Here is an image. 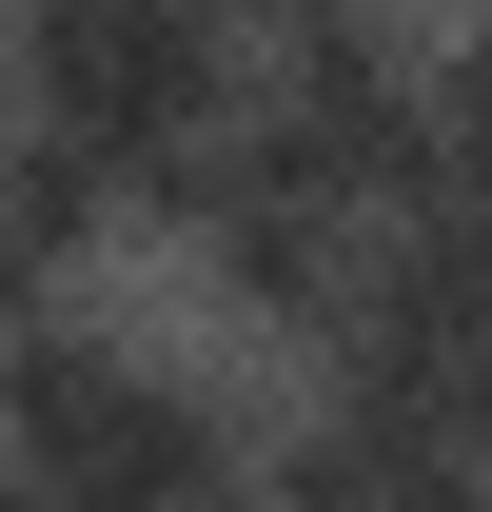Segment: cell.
Wrapping results in <instances>:
<instances>
[{"mask_svg":"<svg viewBox=\"0 0 492 512\" xmlns=\"http://www.w3.org/2000/svg\"><path fill=\"white\" fill-rule=\"evenodd\" d=\"M0 79L40 138H79L158 197L178 158H217L256 119V20L237 0H0Z\"/></svg>","mask_w":492,"mask_h":512,"instance_id":"6da1fadb","label":"cell"},{"mask_svg":"<svg viewBox=\"0 0 492 512\" xmlns=\"http://www.w3.org/2000/svg\"><path fill=\"white\" fill-rule=\"evenodd\" d=\"M414 434H453V453H473V473H492V355H453V375L414 394Z\"/></svg>","mask_w":492,"mask_h":512,"instance_id":"7a4b0ae2","label":"cell"},{"mask_svg":"<svg viewBox=\"0 0 492 512\" xmlns=\"http://www.w3.org/2000/svg\"><path fill=\"white\" fill-rule=\"evenodd\" d=\"M237 20H256V40H296V20H355V0H237Z\"/></svg>","mask_w":492,"mask_h":512,"instance_id":"3957f363","label":"cell"}]
</instances>
